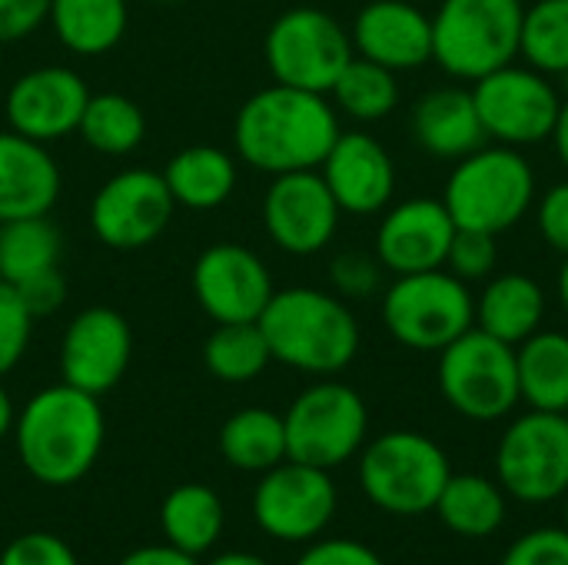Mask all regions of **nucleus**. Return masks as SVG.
Returning a JSON list of instances; mask_svg holds the SVG:
<instances>
[{"label":"nucleus","instance_id":"f257e3e1","mask_svg":"<svg viewBox=\"0 0 568 565\" xmlns=\"http://www.w3.org/2000/svg\"><path fill=\"white\" fill-rule=\"evenodd\" d=\"M339 117L326 93L273 83L253 93L233 123V143L243 163L260 173L320 170L339 137Z\"/></svg>","mask_w":568,"mask_h":565},{"label":"nucleus","instance_id":"f03ea898","mask_svg":"<svg viewBox=\"0 0 568 565\" xmlns=\"http://www.w3.org/2000/svg\"><path fill=\"white\" fill-rule=\"evenodd\" d=\"M106 423L100 396H90L70 383L40 390L13 420V443L23 470L43 486L80 483L100 450Z\"/></svg>","mask_w":568,"mask_h":565},{"label":"nucleus","instance_id":"7ed1b4c3","mask_svg":"<svg viewBox=\"0 0 568 565\" xmlns=\"http://www.w3.org/2000/svg\"><path fill=\"white\" fill-rule=\"evenodd\" d=\"M256 323L276 363L313 376L343 373L363 340L346 300L313 286L276 290Z\"/></svg>","mask_w":568,"mask_h":565},{"label":"nucleus","instance_id":"20e7f679","mask_svg":"<svg viewBox=\"0 0 568 565\" xmlns=\"http://www.w3.org/2000/svg\"><path fill=\"white\" fill-rule=\"evenodd\" d=\"M536 170L523 150L506 143H483L456 160L443 186V203L459 230L503 236L536 206Z\"/></svg>","mask_w":568,"mask_h":565},{"label":"nucleus","instance_id":"39448f33","mask_svg":"<svg viewBox=\"0 0 568 565\" xmlns=\"http://www.w3.org/2000/svg\"><path fill=\"white\" fill-rule=\"evenodd\" d=\"M449 476L446 450L416 430H389L359 450L363 496L389 516L433 513Z\"/></svg>","mask_w":568,"mask_h":565},{"label":"nucleus","instance_id":"423d86ee","mask_svg":"<svg viewBox=\"0 0 568 565\" xmlns=\"http://www.w3.org/2000/svg\"><path fill=\"white\" fill-rule=\"evenodd\" d=\"M523 17V0H443L433 13V60L476 83L519 57Z\"/></svg>","mask_w":568,"mask_h":565},{"label":"nucleus","instance_id":"0eeeda50","mask_svg":"<svg viewBox=\"0 0 568 565\" xmlns=\"http://www.w3.org/2000/svg\"><path fill=\"white\" fill-rule=\"evenodd\" d=\"M383 326L406 350L443 353L476 326V296L469 283L446 266L406 273L383 293Z\"/></svg>","mask_w":568,"mask_h":565},{"label":"nucleus","instance_id":"6e6552de","mask_svg":"<svg viewBox=\"0 0 568 565\" xmlns=\"http://www.w3.org/2000/svg\"><path fill=\"white\" fill-rule=\"evenodd\" d=\"M436 383L443 400L473 423H496L519 406L516 346L473 326L439 353Z\"/></svg>","mask_w":568,"mask_h":565},{"label":"nucleus","instance_id":"1a4fd4ad","mask_svg":"<svg viewBox=\"0 0 568 565\" xmlns=\"http://www.w3.org/2000/svg\"><path fill=\"white\" fill-rule=\"evenodd\" d=\"M283 426L286 460L316 470H336L366 446L369 410L353 386L339 380H320L290 403Z\"/></svg>","mask_w":568,"mask_h":565},{"label":"nucleus","instance_id":"9d476101","mask_svg":"<svg viewBox=\"0 0 568 565\" xmlns=\"http://www.w3.org/2000/svg\"><path fill=\"white\" fill-rule=\"evenodd\" d=\"M496 483L523 506H549L568 493L566 413L529 410L516 416L496 446Z\"/></svg>","mask_w":568,"mask_h":565},{"label":"nucleus","instance_id":"9b49d317","mask_svg":"<svg viewBox=\"0 0 568 565\" xmlns=\"http://www.w3.org/2000/svg\"><path fill=\"white\" fill-rule=\"evenodd\" d=\"M353 57L349 30L320 7H293L266 30V67L283 87L329 93Z\"/></svg>","mask_w":568,"mask_h":565},{"label":"nucleus","instance_id":"f8f14e48","mask_svg":"<svg viewBox=\"0 0 568 565\" xmlns=\"http://www.w3.org/2000/svg\"><path fill=\"white\" fill-rule=\"evenodd\" d=\"M473 100L486 130V140L516 150L536 147L552 137L562 97L552 77L529 63H506L473 83Z\"/></svg>","mask_w":568,"mask_h":565},{"label":"nucleus","instance_id":"ddd939ff","mask_svg":"<svg viewBox=\"0 0 568 565\" xmlns=\"http://www.w3.org/2000/svg\"><path fill=\"white\" fill-rule=\"evenodd\" d=\"M339 506L329 470L283 460L266 470L253 493V523L280 543H313L326 533Z\"/></svg>","mask_w":568,"mask_h":565},{"label":"nucleus","instance_id":"4468645a","mask_svg":"<svg viewBox=\"0 0 568 565\" xmlns=\"http://www.w3.org/2000/svg\"><path fill=\"white\" fill-rule=\"evenodd\" d=\"M173 193L163 173L123 170L110 176L90 203V230L110 250H143L173 220Z\"/></svg>","mask_w":568,"mask_h":565},{"label":"nucleus","instance_id":"2eb2a0df","mask_svg":"<svg viewBox=\"0 0 568 565\" xmlns=\"http://www.w3.org/2000/svg\"><path fill=\"white\" fill-rule=\"evenodd\" d=\"M339 203L320 170H296L273 176L263 196V223L270 240L293 256L326 250L339 230Z\"/></svg>","mask_w":568,"mask_h":565},{"label":"nucleus","instance_id":"dca6fc26","mask_svg":"<svg viewBox=\"0 0 568 565\" xmlns=\"http://www.w3.org/2000/svg\"><path fill=\"white\" fill-rule=\"evenodd\" d=\"M193 293L213 323H256L273 300L266 263L240 243H213L193 266Z\"/></svg>","mask_w":568,"mask_h":565},{"label":"nucleus","instance_id":"f3484780","mask_svg":"<svg viewBox=\"0 0 568 565\" xmlns=\"http://www.w3.org/2000/svg\"><path fill=\"white\" fill-rule=\"evenodd\" d=\"M133 330L123 313L110 306H90L77 313L60 343V373L63 383L103 396L110 393L130 366Z\"/></svg>","mask_w":568,"mask_h":565},{"label":"nucleus","instance_id":"a211bd4d","mask_svg":"<svg viewBox=\"0 0 568 565\" xmlns=\"http://www.w3.org/2000/svg\"><path fill=\"white\" fill-rule=\"evenodd\" d=\"M456 220L436 196H413L386 210L376 226V260L386 273L406 276L446 266Z\"/></svg>","mask_w":568,"mask_h":565},{"label":"nucleus","instance_id":"6ab92c4d","mask_svg":"<svg viewBox=\"0 0 568 565\" xmlns=\"http://www.w3.org/2000/svg\"><path fill=\"white\" fill-rule=\"evenodd\" d=\"M90 90L83 77L70 67H37L13 80L7 93L10 130L50 143L80 127Z\"/></svg>","mask_w":568,"mask_h":565},{"label":"nucleus","instance_id":"aec40b11","mask_svg":"<svg viewBox=\"0 0 568 565\" xmlns=\"http://www.w3.org/2000/svg\"><path fill=\"white\" fill-rule=\"evenodd\" d=\"M320 173L343 213L373 216L393 203L396 163L373 133L363 130L339 133L333 150L320 163Z\"/></svg>","mask_w":568,"mask_h":565},{"label":"nucleus","instance_id":"412c9836","mask_svg":"<svg viewBox=\"0 0 568 565\" xmlns=\"http://www.w3.org/2000/svg\"><path fill=\"white\" fill-rule=\"evenodd\" d=\"M353 50L393 73L433 60V17L409 0H369L353 20Z\"/></svg>","mask_w":568,"mask_h":565},{"label":"nucleus","instance_id":"4be33fe9","mask_svg":"<svg viewBox=\"0 0 568 565\" xmlns=\"http://www.w3.org/2000/svg\"><path fill=\"white\" fill-rule=\"evenodd\" d=\"M60 196V170L43 143L7 130L0 133V223L47 216Z\"/></svg>","mask_w":568,"mask_h":565},{"label":"nucleus","instance_id":"5701e85b","mask_svg":"<svg viewBox=\"0 0 568 565\" xmlns=\"http://www.w3.org/2000/svg\"><path fill=\"white\" fill-rule=\"evenodd\" d=\"M413 137L436 160H463L486 143V130L473 90L436 87L413 107Z\"/></svg>","mask_w":568,"mask_h":565},{"label":"nucleus","instance_id":"b1692460","mask_svg":"<svg viewBox=\"0 0 568 565\" xmlns=\"http://www.w3.org/2000/svg\"><path fill=\"white\" fill-rule=\"evenodd\" d=\"M546 290L529 273H499L476 296V326L489 336L519 346L546 323Z\"/></svg>","mask_w":568,"mask_h":565},{"label":"nucleus","instance_id":"393cba45","mask_svg":"<svg viewBox=\"0 0 568 565\" xmlns=\"http://www.w3.org/2000/svg\"><path fill=\"white\" fill-rule=\"evenodd\" d=\"M433 513L449 533L463 539H489L509 516V496L489 476L453 473Z\"/></svg>","mask_w":568,"mask_h":565},{"label":"nucleus","instance_id":"a878e982","mask_svg":"<svg viewBox=\"0 0 568 565\" xmlns=\"http://www.w3.org/2000/svg\"><path fill=\"white\" fill-rule=\"evenodd\" d=\"M519 396L529 410H568V333L539 330L516 346Z\"/></svg>","mask_w":568,"mask_h":565},{"label":"nucleus","instance_id":"bb28decb","mask_svg":"<svg viewBox=\"0 0 568 565\" xmlns=\"http://www.w3.org/2000/svg\"><path fill=\"white\" fill-rule=\"evenodd\" d=\"M163 180L176 206L216 210L236 190V160L220 147H186L166 163Z\"/></svg>","mask_w":568,"mask_h":565},{"label":"nucleus","instance_id":"cd10ccee","mask_svg":"<svg viewBox=\"0 0 568 565\" xmlns=\"http://www.w3.org/2000/svg\"><path fill=\"white\" fill-rule=\"evenodd\" d=\"M223 503L203 483H183L170 490L160 506V526L166 543L190 556H203L206 549H213L223 536Z\"/></svg>","mask_w":568,"mask_h":565},{"label":"nucleus","instance_id":"c85d7f7f","mask_svg":"<svg viewBox=\"0 0 568 565\" xmlns=\"http://www.w3.org/2000/svg\"><path fill=\"white\" fill-rule=\"evenodd\" d=\"M126 0H50V23L60 43L80 57H100L123 40Z\"/></svg>","mask_w":568,"mask_h":565},{"label":"nucleus","instance_id":"c756f323","mask_svg":"<svg viewBox=\"0 0 568 565\" xmlns=\"http://www.w3.org/2000/svg\"><path fill=\"white\" fill-rule=\"evenodd\" d=\"M220 453L233 470L266 473L286 460V426L283 416L263 406L236 410L220 430Z\"/></svg>","mask_w":568,"mask_h":565},{"label":"nucleus","instance_id":"7c9ffc66","mask_svg":"<svg viewBox=\"0 0 568 565\" xmlns=\"http://www.w3.org/2000/svg\"><path fill=\"white\" fill-rule=\"evenodd\" d=\"M80 137L103 157L133 153L143 143L146 117L143 110L123 93H90L87 110L80 117Z\"/></svg>","mask_w":568,"mask_h":565},{"label":"nucleus","instance_id":"2f4dec72","mask_svg":"<svg viewBox=\"0 0 568 565\" xmlns=\"http://www.w3.org/2000/svg\"><path fill=\"white\" fill-rule=\"evenodd\" d=\"M60 263V230L47 216L0 223V280L20 283Z\"/></svg>","mask_w":568,"mask_h":565},{"label":"nucleus","instance_id":"473e14b6","mask_svg":"<svg viewBox=\"0 0 568 565\" xmlns=\"http://www.w3.org/2000/svg\"><path fill=\"white\" fill-rule=\"evenodd\" d=\"M273 363L260 323H216L203 343V366L223 383H250Z\"/></svg>","mask_w":568,"mask_h":565},{"label":"nucleus","instance_id":"72a5a7b5","mask_svg":"<svg viewBox=\"0 0 568 565\" xmlns=\"http://www.w3.org/2000/svg\"><path fill=\"white\" fill-rule=\"evenodd\" d=\"M333 100L336 107L359 120V123H376L386 120L396 107H399V80L393 70L366 60V57H353L346 63V70L336 77L333 83Z\"/></svg>","mask_w":568,"mask_h":565},{"label":"nucleus","instance_id":"f704fd0d","mask_svg":"<svg viewBox=\"0 0 568 565\" xmlns=\"http://www.w3.org/2000/svg\"><path fill=\"white\" fill-rule=\"evenodd\" d=\"M519 57L546 77H568V0H536L526 7Z\"/></svg>","mask_w":568,"mask_h":565},{"label":"nucleus","instance_id":"c9c22d12","mask_svg":"<svg viewBox=\"0 0 568 565\" xmlns=\"http://www.w3.org/2000/svg\"><path fill=\"white\" fill-rule=\"evenodd\" d=\"M499 236L493 233H479V230H456L449 256H446V270L456 273L466 283H479L489 280L496 263H499Z\"/></svg>","mask_w":568,"mask_h":565},{"label":"nucleus","instance_id":"e433bc0d","mask_svg":"<svg viewBox=\"0 0 568 565\" xmlns=\"http://www.w3.org/2000/svg\"><path fill=\"white\" fill-rule=\"evenodd\" d=\"M383 263L376 260V253H339L329 263V283L336 290V296L343 300H369L383 290Z\"/></svg>","mask_w":568,"mask_h":565},{"label":"nucleus","instance_id":"4c0bfd02","mask_svg":"<svg viewBox=\"0 0 568 565\" xmlns=\"http://www.w3.org/2000/svg\"><path fill=\"white\" fill-rule=\"evenodd\" d=\"M33 316L20 303L17 290L0 280V376H7L27 353Z\"/></svg>","mask_w":568,"mask_h":565},{"label":"nucleus","instance_id":"58836bf2","mask_svg":"<svg viewBox=\"0 0 568 565\" xmlns=\"http://www.w3.org/2000/svg\"><path fill=\"white\" fill-rule=\"evenodd\" d=\"M499 565H568V529L542 526L519 536Z\"/></svg>","mask_w":568,"mask_h":565},{"label":"nucleus","instance_id":"ea45409f","mask_svg":"<svg viewBox=\"0 0 568 565\" xmlns=\"http://www.w3.org/2000/svg\"><path fill=\"white\" fill-rule=\"evenodd\" d=\"M0 565H80L73 549L53 533H23L3 553Z\"/></svg>","mask_w":568,"mask_h":565},{"label":"nucleus","instance_id":"a19ab883","mask_svg":"<svg viewBox=\"0 0 568 565\" xmlns=\"http://www.w3.org/2000/svg\"><path fill=\"white\" fill-rule=\"evenodd\" d=\"M536 226L556 253L568 256V180L552 183L536 200Z\"/></svg>","mask_w":568,"mask_h":565},{"label":"nucleus","instance_id":"79ce46f5","mask_svg":"<svg viewBox=\"0 0 568 565\" xmlns=\"http://www.w3.org/2000/svg\"><path fill=\"white\" fill-rule=\"evenodd\" d=\"M13 290H17L20 303L27 306V313H30L33 320H37V316L57 313V310L63 306V300H67V280L60 276L57 266H53V270H43V273H37V276H27V280H20V283H13Z\"/></svg>","mask_w":568,"mask_h":565},{"label":"nucleus","instance_id":"37998d69","mask_svg":"<svg viewBox=\"0 0 568 565\" xmlns=\"http://www.w3.org/2000/svg\"><path fill=\"white\" fill-rule=\"evenodd\" d=\"M296 565H383V559L359 539H320L296 559Z\"/></svg>","mask_w":568,"mask_h":565},{"label":"nucleus","instance_id":"c03bdc74","mask_svg":"<svg viewBox=\"0 0 568 565\" xmlns=\"http://www.w3.org/2000/svg\"><path fill=\"white\" fill-rule=\"evenodd\" d=\"M50 17V0H0V43L30 37Z\"/></svg>","mask_w":568,"mask_h":565},{"label":"nucleus","instance_id":"a18cd8bd","mask_svg":"<svg viewBox=\"0 0 568 565\" xmlns=\"http://www.w3.org/2000/svg\"><path fill=\"white\" fill-rule=\"evenodd\" d=\"M120 565H200L196 563V556H190V553H183V549H176V546H170V543H163V546H140V549H133V553H126Z\"/></svg>","mask_w":568,"mask_h":565},{"label":"nucleus","instance_id":"49530a36","mask_svg":"<svg viewBox=\"0 0 568 565\" xmlns=\"http://www.w3.org/2000/svg\"><path fill=\"white\" fill-rule=\"evenodd\" d=\"M549 140H552V147H556V157H559L562 170L568 173V97L562 100V107H559V120H556Z\"/></svg>","mask_w":568,"mask_h":565},{"label":"nucleus","instance_id":"de8ad7c7","mask_svg":"<svg viewBox=\"0 0 568 565\" xmlns=\"http://www.w3.org/2000/svg\"><path fill=\"white\" fill-rule=\"evenodd\" d=\"M13 420H17V413H13V403H10V396H7V390L0 386V440L13 430Z\"/></svg>","mask_w":568,"mask_h":565},{"label":"nucleus","instance_id":"09e8293b","mask_svg":"<svg viewBox=\"0 0 568 565\" xmlns=\"http://www.w3.org/2000/svg\"><path fill=\"white\" fill-rule=\"evenodd\" d=\"M210 565H270L266 559H260V556H253V553H223V556H216Z\"/></svg>","mask_w":568,"mask_h":565},{"label":"nucleus","instance_id":"8fccbe9b","mask_svg":"<svg viewBox=\"0 0 568 565\" xmlns=\"http://www.w3.org/2000/svg\"><path fill=\"white\" fill-rule=\"evenodd\" d=\"M556 296H559V303H562V310H566L568 316V256L562 260L559 276H556Z\"/></svg>","mask_w":568,"mask_h":565},{"label":"nucleus","instance_id":"3c124183","mask_svg":"<svg viewBox=\"0 0 568 565\" xmlns=\"http://www.w3.org/2000/svg\"><path fill=\"white\" fill-rule=\"evenodd\" d=\"M562 503H566V506H562V519H566V529H568V493L562 496Z\"/></svg>","mask_w":568,"mask_h":565},{"label":"nucleus","instance_id":"603ef678","mask_svg":"<svg viewBox=\"0 0 568 565\" xmlns=\"http://www.w3.org/2000/svg\"><path fill=\"white\" fill-rule=\"evenodd\" d=\"M566 420H568V410H566Z\"/></svg>","mask_w":568,"mask_h":565}]
</instances>
